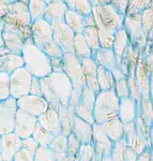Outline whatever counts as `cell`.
<instances>
[{
	"label": "cell",
	"mask_w": 153,
	"mask_h": 161,
	"mask_svg": "<svg viewBox=\"0 0 153 161\" xmlns=\"http://www.w3.org/2000/svg\"><path fill=\"white\" fill-rule=\"evenodd\" d=\"M97 82L98 86V92L100 90L113 89V84H115V80L113 79L111 72L109 70L100 66H98V70H97Z\"/></svg>",
	"instance_id": "cell-31"
},
{
	"label": "cell",
	"mask_w": 153,
	"mask_h": 161,
	"mask_svg": "<svg viewBox=\"0 0 153 161\" xmlns=\"http://www.w3.org/2000/svg\"><path fill=\"white\" fill-rule=\"evenodd\" d=\"M31 23L27 3L18 0L8 6V13L3 19L4 29L15 31L27 41L31 39Z\"/></svg>",
	"instance_id": "cell-4"
},
{
	"label": "cell",
	"mask_w": 153,
	"mask_h": 161,
	"mask_svg": "<svg viewBox=\"0 0 153 161\" xmlns=\"http://www.w3.org/2000/svg\"><path fill=\"white\" fill-rule=\"evenodd\" d=\"M0 149H1V136H0Z\"/></svg>",
	"instance_id": "cell-60"
},
{
	"label": "cell",
	"mask_w": 153,
	"mask_h": 161,
	"mask_svg": "<svg viewBox=\"0 0 153 161\" xmlns=\"http://www.w3.org/2000/svg\"><path fill=\"white\" fill-rule=\"evenodd\" d=\"M44 2H45L46 4H48V3H50L51 1H54V0H43Z\"/></svg>",
	"instance_id": "cell-58"
},
{
	"label": "cell",
	"mask_w": 153,
	"mask_h": 161,
	"mask_svg": "<svg viewBox=\"0 0 153 161\" xmlns=\"http://www.w3.org/2000/svg\"><path fill=\"white\" fill-rule=\"evenodd\" d=\"M67 10V6L62 0H54L50 3L46 4V9L43 15V19L49 24L63 22L64 14Z\"/></svg>",
	"instance_id": "cell-21"
},
{
	"label": "cell",
	"mask_w": 153,
	"mask_h": 161,
	"mask_svg": "<svg viewBox=\"0 0 153 161\" xmlns=\"http://www.w3.org/2000/svg\"><path fill=\"white\" fill-rule=\"evenodd\" d=\"M140 20H141V26L145 32L150 31L151 32L152 29V9L151 8H147L140 15Z\"/></svg>",
	"instance_id": "cell-45"
},
{
	"label": "cell",
	"mask_w": 153,
	"mask_h": 161,
	"mask_svg": "<svg viewBox=\"0 0 153 161\" xmlns=\"http://www.w3.org/2000/svg\"><path fill=\"white\" fill-rule=\"evenodd\" d=\"M66 147H67V136L63 134H59L54 136L51 142L49 143L48 148L55 156L57 161L63 160L66 158Z\"/></svg>",
	"instance_id": "cell-29"
},
{
	"label": "cell",
	"mask_w": 153,
	"mask_h": 161,
	"mask_svg": "<svg viewBox=\"0 0 153 161\" xmlns=\"http://www.w3.org/2000/svg\"><path fill=\"white\" fill-rule=\"evenodd\" d=\"M41 86L42 97L50 108L58 110L60 106L69 105L73 86L63 72H51L41 79Z\"/></svg>",
	"instance_id": "cell-1"
},
{
	"label": "cell",
	"mask_w": 153,
	"mask_h": 161,
	"mask_svg": "<svg viewBox=\"0 0 153 161\" xmlns=\"http://www.w3.org/2000/svg\"><path fill=\"white\" fill-rule=\"evenodd\" d=\"M138 113H139V115H140V117L142 118V120H144V123H145V125H146L147 128L151 129L152 115H153L151 99L140 101V104H139V108H138Z\"/></svg>",
	"instance_id": "cell-36"
},
{
	"label": "cell",
	"mask_w": 153,
	"mask_h": 161,
	"mask_svg": "<svg viewBox=\"0 0 153 161\" xmlns=\"http://www.w3.org/2000/svg\"><path fill=\"white\" fill-rule=\"evenodd\" d=\"M19 139L14 132L3 134L1 136V149H0V156L3 161H12L14 155L17 153V150L20 148Z\"/></svg>",
	"instance_id": "cell-17"
},
{
	"label": "cell",
	"mask_w": 153,
	"mask_h": 161,
	"mask_svg": "<svg viewBox=\"0 0 153 161\" xmlns=\"http://www.w3.org/2000/svg\"><path fill=\"white\" fill-rule=\"evenodd\" d=\"M92 15L98 33L100 46L102 48H111L115 32L121 29L123 25L120 15L109 4L95 7Z\"/></svg>",
	"instance_id": "cell-2"
},
{
	"label": "cell",
	"mask_w": 153,
	"mask_h": 161,
	"mask_svg": "<svg viewBox=\"0 0 153 161\" xmlns=\"http://www.w3.org/2000/svg\"><path fill=\"white\" fill-rule=\"evenodd\" d=\"M2 30H3V22H0V35H1Z\"/></svg>",
	"instance_id": "cell-57"
},
{
	"label": "cell",
	"mask_w": 153,
	"mask_h": 161,
	"mask_svg": "<svg viewBox=\"0 0 153 161\" xmlns=\"http://www.w3.org/2000/svg\"><path fill=\"white\" fill-rule=\"evenodd\" d=\"M95 92L85 86L82 89V93L78 102L74 108V114L76 117L87 121L90 125L94 124L93 119V105H94Z\"/></svg>",
	"instance_id": "cell-9"
},
{
	"label": "cell",
	"mask_w": 153,
	"mask_h": 161,
	"mask_svg": "<svg viewBox=\"0 0 153 161\" xmlns=\"http://www.w3.org/2000/svg\"><path fill=\"white\" fill-rule=\"evenodd\" d=\"M134 80L136 83L137 89H138L140 100L150 99V93H151V88H150L149 83V75H148L146 68H145L144 61L141 58H138L136 68L134 72Z\"/></svg>",
	"instance_id": "cell-16"
},
{
	"label": "cell",
	"mask_w": 153,
	"mask_h": 161,
	"mask_svg": "<svg viewBox=\"0 0 153 161\" xmlns=\"http://www.w3.org/2000/svg\"><path fill=\"white\" fill-rule=\"evenodd\" d=\"M38 124L41 125L45 130H47L49 133H51L54 136L62 134L60 121H59L57 110L48 108L42 115H40L38 117Z\"/></svg>",
	"instance_id": "cell-18"
},
{
	"label": "cell",
	"mask_w": 153,
	"mask_h": 161,
	"mask_svg": "<svg viewBox=\"0 0 153 161\" xmlns=\"http://www.w3.org/2000/svg\"><path fill=\"white\" fill-rule=\"evenodd\" d=\"M8 6L9 4L6 3L3 0H0V22H3L4 17H6L8 13Z\"/></svg>",
	"instance_id": "cell-52"
},
{
	"label": "cell",
	"mask_w": 153,
	"mask_h": 161,
	"mask_svg": "<svg viewBox=\"0 0 153 161\" xmlns=\"http://www.w3.org/2000/svg\"><path fill=\"white\" fill-rule=\"evenodd\" d=\"M33 161H57L48 147H39L33 157Z\"/></svg>",
	"instance_id": "cell-43"
},
{
	"label": "cell",
	"mask_w": 153,
	"mask_h": 161,
	"mask_svg": "<svg viewBox=\"0 0 153 161\" xmlns=\"http://www.w3.org/2000/svg\"><path fill=\"white\" fill-rule=\"evenodd\" d=\"M97 1H98V0H97Z\"/></svg>",
	"instance_id": "cell-63"
},
{
	"label": "cell",
	"mask_w": 153,
	"mask_h": 161,
	"mask_svg": "<svg viewBox=\"0 0 153 161\" xmlns=\"http://www.w3.org/2000/svg\"><path fill=\"white\" fill-rule=\"evenodd\" d=\"M31 41L38 48L49 58H61L63 56L60 48L53 39V30L49 23L41 19L31 23Z\"/></svg>",
	"instance_id": "cell-5"
},
{
	"label": "cell",
	"mask_w": 153,
	"mask_h": 161,
	"mask_svg": "<svg viewBox=\"0 0 153 161\" xmlns=\"http://www.w3.org/2000/svg\"><path fill=\"white\" fill-rule=\"evenodd\" d=\"M150 1L151 0H129L128 6L129 15L138 14L137 12H139L140 10H144L145 8L149 7Z\"/></svg>",
	"instance_id": "cell-44"
},
{
	"label": "cell",
	"mask_w": 153,
	"mask_h": 161,
	"mask_svg": "<svg viewBox=\"0 0 153 161\" xmlns=\"http://www.w3.org/2000/svg\"><path fill=\"white\" fill-rule=\"evenodd\" d=\"M82 36H84L85 40L88 44V46L90 47L92 54L95 53L98 50H100V40H98V30L95 28V26H92V27H85L84 30H82Z\"/></svg>",
	"instance_id": "cell-33"
},
{
	"label": "cell",
	"mask_w": 153,
	"mask_h": 161,
	"mask_svg": "<svg viewBox=\"0 0 153 161\" xmlns=\"http://www.w3.org/2000/svg\"><path fill=\"white\" fill-rule=\"evenodd\" d=\"M129 1V0H113V8L120 13H124L128 10Z\"/></svg>",
	"instance_id": "cell-50"
},
{
	"label": "cell",
	"mask_w": 153,
	"mask_h": 161,
	"mask_svg": "<svg viewBox=\"0 0 153 161\" xmlns=\"http://www.w3.org/2000/svg\"><path fill=\"white\" fill-rule=\"evenodd\" d=\"M32 77V75L24 67L13 71L10 74V97L16 100L20 97L29 95Z\"/></svg>",
	"instance_id": "cell-8"
},
{
	"label": "cell",
	"mask_w": 153,
	"mask_h": 161,
	"mask_svg": "<svg viewBox=\"0 0 153 161\" xmlns=\"http://www.w3.org/2000/svg\"><path fill=\"white\" fill-rule=\"evenodd\" d=\"M20 1L25 2V3H28V1H29V0H20Z\"/></svg>",
	"instance_id": "cell-59"
},
{
	"label": "cell",
	"mask_w": 153,
	"mask_h": 161,
	"mask_svg": "<svg viewBox=\"0 0 153 161\" xmlns=\"http://www.w3.org/2000/svg\"><path fill=\"white\" fill-rule=\"evenodd\" d=\"M8 54H9V51H8L6 47L0 48V72H1L2 64H3V61H4V59H6V56Z\"/></svg>",
	"instance_id": "cell-53"
},
{
	"label": "cell",
	"mask_w": 153,
	"mask_h": 161,
	"mask_svg": "<svg viewBox=\"0 0 153 161\" xmlns=\"http://www.w3.org/2000/svg\"><path fill=\"white\" fill-rule=\"evenodd\" d=\"M119 100L113 89L100 90L95 93L93 105V119L94 124L101 125L108 119L115 117L118 113Z\"/></svg>",
	"instance_id": "cell-6"
},
{
	"label": "cell",
	"mask_w": 153,
	"mask_h": 161,
	"mask_svg": "<svg viewBox=\"0 0 153 161\" xmlns=\"http://www.w3.org/2000/svg\"><path fill=\"white\" fill-rule=\"evenodd\" d=\"M100 127L113 143L123 137V125L117 116L101 124Z\"/></svg>",
	"instance_id": "cell-24"
},
{
	"label": "cell",
	"mask_w": 153,
	"mask_h": 161,
	"mask_svg": "<svg viewBox=\"0 0 153 161\" xmlns=\"http://www.w3.org/2000/svg\"><path fill=\"white\" fill-rule=\"evenodd\" d=\"M60 161H67V160H66V159H63V160H60Z\"/></svg>",
	"instance_id": "cell-61"
},
{
	"label": "cell",
	"mask_w": 153,
	"mask_h": 161,
	"mask_svg": "<svg viewBox=\"0 0 153 161\" xmlns=\"http://www.w3.org/2000/svg\"><path fill=\"white\" fill-rule=\"evenodd\" d=\"M0 161H3V160H2V158H1V156H0Z\"/></svg>",
	"instance_id": "cell-62"
},
{
	"label": "cell",
	"mask_w": 153,
	"mask_h": 161,
	"mask_svg": "<svg viewBox=\"0 0 153 161\" xmlns=\"http://www.w3.org/2000/svg\"><path fill=\"white\" fill-rule=\"evenodd\" d=\"M27 6L31 22L43 19L44 12L46 9V3L43 0H29Z\"/></svg>",
	"instance_id": "cell-35"
},
{
	"label": "cell",
	"mask_w": 153,
	"mask_h": 161,
	"mask_svg": "<svg viewBox=\"0 0 153 161\" xmlns=\"http://www.w3.org/2000/svg\"><path fill=\"white\" fill-rule=\"evenodd\" d=\"M29 95L32 96H42V86H41V79L32 77L30 83Z\"/></svg>",
	"instance_id": "cell-47"
},
{
	"label": "cell",
	"mask_w": 153,
	"mask_h": 161,
	"mask_svg": "<svg viewBox=\"0 0 153 161\" xmlns=\"http://www.w3.org/2000/svg\"><path fill=\"white\" fill-rule=\"evenodd\" d=\"M73 54L77 58L84 59L92 57V52L85 40L82 33H76L73 40Z\"/></svg>",
	"instance_id": "cell-30"
},
{
	"label": "cell",
	"mask_w": 153,
	"mask_h": 161,
	"mask_svg": "<svg viewBox=\"0 0 153 161\" xmlns=\"http://www.w3.org/2000/svg\"><path fill=\"white\" fill-rule=\"evenodd\" d=\"M31 137L38 143L39 147H48L49 143L54 139V136L37 123V126H35Z\"/></svg>",
	"instance_id": "cell-34"
},
{
	"label": "cell",
	"mask_w": 153,
	"mask_h": 161,
	"mask_svg": "<svg viewBox=\"0 0 153 161\" xmlns=\"http://www.w3.org/2000/svg\"><path fill=\"white\" fill-rule=\"evenodd\" d=\"M92 59L95 61V64L100 67L109 70H113L118 67L116 61L115 54L111 48H102L98 50L95 53L92 54Z\"/></svg>",
	"instance_id": "cell-25"
},
{
	"label": "cell",
	"mask_w": 153,
	"mask_h": 161,
	"mask_svg": "<svg viewBox=\"0 0 153 161\" xmlns=\"http://www.w3.org/2000/svg\"><path fill=\"white\" fill-rule=\"evenodd\" d=\"M16 112L17 105L15 99L9 97L0 101V136L13 132Z\"/></svg>",
	"instance_id": "cell-11"
},
{
	"label": "cell",
	"mask_w": 153,
	"mask_h": 161,
	"mask_svg": "<svg viewBox=\"0 0 153 161\" xmlns=\"http://www.w3.org/2000/svg\"><path fill=\"white\" fill-rule=\"evenodd\" d=\"M10 97V74L0 72V101Z\"/></svg>",
	"instance_id": "cell-41"
},
{
	"label": "cell",
	"mask_w": 153,
	"mask_h": 161,
	"mask_svg": "<svg viewBox=\"0 0 153 161\" xmlns=\"http://www.w3.org/2000/svg\"><path fill=\"white\" fill-rule=\"evenodd\" d=\"M3 47H4V41H3L2 36L0 35V48H3Z\"/></svg>",
	"instance_id": "cell-55"
},
{
	"label": "cell",
	"mask_w": 153,
	"mask_h": 161,
	"mask_svg": "<svg viewBox=\"0 0 153 161\" xmlns=\"http://www.w3.org/2000/svg\"><path fill=\"white\" fill-rule=\"evenodd\" d=\"M77 161H100V160L98 159L91 144H82L80 145Z\"/></svg>",
	"instance_id": "cell-40"
},
{
	"label": "cell",
	"mask_w": 153,
	"mask_h": 161,
	"mask_svg": "<svg viewBox=\"0 0 153 161\" xmlns=\"http://www.w3.org/2000/svg\"><path fill=\"white\" fill-rule=\"evenodd\" d=\"M80 64H82L86 87L91 89L92 92H94L95 93L98 92V82H97L98 64H95V61L92 59V57L80 59Z\"/></svg>",
	"instance_id": "cell-20"
},
{
	"label": "cell",
	"mask_w": 153,
	"mask_h": 161,
	"mask_svg": "<svg viewBox=\"0 0 153 161\" xmlns=\"http://www.w3.org/2000/svg\"><path fill=\"white\" fill-rule=\"evenodd\" d=\"M57 113H58L59 121H60L62 134L67 136L72 131V126H73V121L75 118L74 108L71 105L60 106L57 110Z\"/></svg>",
	"instance_id": "cell-27"
},
{
	"label": "cell",
	"mask_w": 153,
	"mask_h": 161,
	"mask_svg": "<svg viewBox=\"0 0 153 161\" xmlns=\"http://www.w3.org/2000/svg\"><path fill=\"white\" fill-rule=\"evenodd\" d=\"M53 72H63V60L61 58H49Z\"/></svg>",
	"instance_id": "cell-49"
},
{
	"label": "cell",
	"mask_w": 153,
	"mask_h": 161,
	"mask_svg": "<svg viewBox=\"0 0 153 161\" xmlns=\"http://www.w3.org/2000/svg\"><path fill=\"white\" fill-rule=\"evenodd\" d=\"M126 148H128V144H126V141L124 137L113 142V147H111L110 155H109L110 158L113 161H123Z\"/></svg>",
	"instance_id": "cell-38"
},
{
	"label": "cell",
	"mask_w": 153,
	"mask_h": 161,
	"mask_svg": "<svg viewBox=\"0 0 153 161\" xmlns=\"http://www.w3.org/2000/svg\"><path fill=\"white\" fill-rule=\"evenodd\" d=\"M20 56L24 61V68L33 77L43 79L53 72L49 57L40 48H38L31 39L25 42L20 52Z\"/></svg>",
	"instance_id": "cell-3"
},
{
	"label": "cell",
	"mask_w": 153,
	"mask_h": 161,
	"mask_svg": "<svg viewBox=\"0 0 153 161\" xmlns=\"http://www.w3.org/2000/svg\"><path fill=\"white\" fill-rule=\"evenodd\" d=\"M91 145L95 152L98 159L100 160L104 156H109L113 147V142L107 137V136L101 129L100 125H92V137Z\"/></svg>",
	"instance_id": "cell-15"
},
{
	"label": "cell",
	"mask_w": 153,
	"mask_h": 161,
	"mask_svg": "<svg viewBox=\"0 0 153 161\" xmlns=\"http://www.w3.org/2000/svg\"><path fill=\"white\" fill-rule=\"evenodd\" d=\"M20 148L28 150L31 154L34 155L37 149L39 148L38 143L32 139V137H26V139H23L22 142H20Z\"/></svg>",
	"instance_id": "cell-46"
},
{
	"label": "cell",
	"mask_w": 153,
	"mask_h": 161,
	"mask_svg": "<svg viewBox=\"0 0 153 161\" xmlns=\"http://www.w3.org/2000/svg\"><path fill=\"white\" fill-rule=\"evenodd\" d=\"M113 89V92H115L116 96L118 97L119 100L129 97V85H128V80H126V79H123V80H118V82H115Z\"/></svg>",
	"instance_id": "cell-42"
},
{
	"label": "cell",
	"mask_w": 153,
	"mask_h": 161,
	"mask_svg": "<svg viewBox=\"0 0 153 161\" xmlns=\"http://www.w3.org/2000/svg\"><path fill=\"white\" fill-rule=\"evenodd\" d=\"M53 30V39L62 54H73V40L75 33L66 25L64 22L50 24Z\"/></svg>",
	"instance_id": "cell-10"
},
{
	"label": "cell",
	"mask_w": 153,
	"mask_h": 161,
	"mask_svg": "<svg viewBox=\"0 0 153 161\" xmlns=\"http://www.w3.org/2000/svg\"><path fill=\"white\" fill-rule=\"evenodd\" d=\"M128 46H129V37L126 35L125 30L123 28L117 30L115 32V36H113V46H111V50H113V54H115L118 67H120L121 59H122V56Z\"/></svg>",
	"instance_id": "cell-26"
},
{
	"label": "cell",
	"mask_w": 153,
	"mask_h": 161,
	"mask_svg": "<svg viewBox=\"0 0 153 161\" xmlns=\"http://www.w3.org/2000/svg\"><path fill=\"white\" fill-rule=\"evenodd\" d=\"M64 3L71 8V10L78 11V13L84 15H89L91 12V8L88 0H64Z\"/></svg>",
	"instance_id": "cell-39"
},
{
	"label": "cell",
	"mask_w": 153,
	"mask_h": 161,
	"mask_svg": "<svg viewBox=\"0 0 153 161\" xmlns=\"http://www.w3.org/2000/svg\"><path fill=\"white\" fill-rule=\"evenodd\" d=\"M33 157H34V155L31 154L28 150L19 148L16 154L14 155L12 161H33Z\"/></svg>",
	"instance_id": "cell-48"
},
{
	"label": "cell",
	"mask_w": 153,
	"mask_h": 161,
	"mask_svg": "<svg viewBox=\"0 0 153 161\" xmlns=\"http://www.w3.org/2000/svg\"><path fill=\"white\" fill-rule=\"evenodd\" d=\"M63 22L73 32L82 33L85 28V19L80 13L74 11V10H66L64 14Z\"/></svg>",
	"instance_id": "cell-28"
},
{
	"label": "cell",
	"mask_w": 153,
	"mask_h": 161,
	"mask_svg": "<svg viewBox=\"0 0 153 161\" xmlns=\"http://www.w3.org/2000/svg\"><path fill=\"white\" fill-rule=\"evenodd\" d=\"M124 27L126 35L131 42L136 45L137 47L142 48L147 43L146 32L142 29L141 20H140V14H134L129 15L124 20ZM131 43V44H132Z\"/></svg>",
	"instance_id": "cell-12"
},
{
	"label": "cell",
	"mask_w": 153,
	"mask_h": 161,
	"mask_svg": "<svg viewBox=\"0 0 153 161\" xmlns=\"http://www.w3.org/2000/svg\"><path fill=\"white\" fill-rule=\"evenodd\" d=\"M80 145H82L80 142L72 133H70L69 136H67V147H66V160L67 161H77Z\"/></svg>",
	"instance_id": "cell-37"
},
{
	"label": "cell",
	"mask_w": 153,
	"mask_h": 161,
	"mask_svg": "<svg viewBox=\"0 0 153 161\" xmlns=\"http://www.w3.org/2000/svg\"><path fill=\"white\" fill-rule=\"evenodd\" d=\"M62 60H63V73L71 80L73 89L82 90L86 86V83H85L80 60L74 54H64L62 56Z\"/></svg>",
	"instance_id": "cell-7"
},
{
	"label": "cell",
	"mask_w": 153,
	"mask_h": 161,
	"mask_svg": "<svg viewBox=\"0 0 153 161\" xmlns=\"http://www.w3.org/2000/svg\"><path fill=\"white\" fill-rule=\"evenodd\" d=\"M139 105L131 98H124L119 101V108L117 117L120 119L122 124L134 123L138 115Z\"/></svg>",
	"instance_id": "cell-19"
},
{
	"label": "cell",
	"mask_w": 153,
	"mask_h": 161,
	"mask_svg": "<svg viewBox=\"0 0 153 161\" xmlns=\"http://www.w3.org/2000/svg\"><path fill=\"white\" fill-rule=\"evenodd\" d=\"M137 159H138V155L128 146V148L125 150V154H124L123 161H137Z\"/></svg>",
	"instance_id": "cell-51"
},
{
	"label": "cell",
	"mask_w": 153,
	"mask_h": 161,
	"mask_svg": "<svg viewBox=\"0 0 153 161\" xmlns=\"http://www.w3.org/2000/svg\"><path fill=\"white\" fill-rule=\"evenodd\" d=\"M6 3L8 4H10V3H13V2H15V1H18V0H3Z\"/></svg>",
	"instance_id": "cell-56"
},
{
	"label": "cell",
	"mask_w": 153,
	"mask_h": 161,
	"mask_svg": "<svg viewBox=\"0 0 153 161\" xmlns=\"http://www.w3.org/2000/svg\"><path fill=\"white\" fill-rule=\"evenodd\" d=\"M38 123V117L27 114L25 112L20 111L17 108L16 115H15L14 121V132L20 140L30 137L32 136L34 128Z\"/></svg>",
	"instance_id": "cell-14"
},
{
	"label": "cell",
	"mask_w": 153,
	"mask_h": 161,
	"mask_svg": "<svg viewBox=\"0 0 153 161\" xmlns=\"http://www.w3.org/2000/svg\"><path fill=\"white\" fill-rule=\"evenodd\" d=\"M100 161H113V160L110 158V156H104V157L101 158Z\"/></svg>",
	"instance_id": "cell-54"
},
{
	"label": "cell",
	"mask_w": 153,
	"mask_h": 161,
	"mask_svg": "<svg viewBox=\"0 0 153 161\" xmlns=\"http://www.w3.org/2000/svg\"><path fill=\"white\" fill-rule=\"evenodd\" d=\"M17 108L27 114L39 117L49 108L47 102L42 96H32L27 95L16 99Z\"/></svg>",
	"instance_id": "cell-13"
},
{
	"label": "cell",
	"mask_w": 153,
	"mask_h": 161,
	"mask_svg": "<svg viewBox=\"0 0 153 161\" xmlns=\"http://www.w3.org/2000/svg\"><path fill=\"white\" fill-rule=\"evenodd\" d=\"M71 133L80 142V144H91L92 125L75 116Z\"/></svg>",
	"instance_id": "cell-22"
},
{
	"label": "cell",
	"mask_w": 153,
	"mask_h": 161,
	"mask_svg": "<svg viewBox=\"0 0 153 161\" xmlns=\"http://www.w3.org/2000/svg\"><path fill=\"white\" fill-rule=\"evenodd\" d=\"M23 67H24V61H23L20 54H13L9 52V54L6 56L3 64H2L1 72L11 74L13 71L23 68Z\"/></svg>",
	"instance_id": "cell-32"
},
{
	"label": "cell",
	"mask_w": 153,
	"mask_h": 161,
	"mask_svg": "<svg viewBox=\"0 0 153 161\" xmlns=\"http://www.w3.org/2000/svg\"><path fill=\"white\" fill-rule=\"evenodd\" d=\"M1 36L4 41V47L7 48L10 53L13 54H20L23 50V46L26 41L22 38V36L18 35L17 32L10 29L2 30Z\"/></svg>",
	"instance_id": "cell-23"
}]
</instances>
